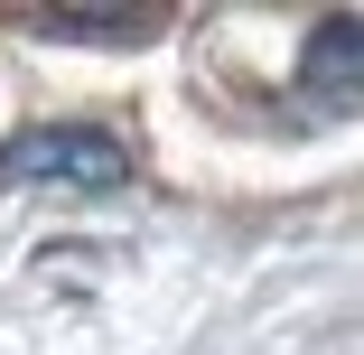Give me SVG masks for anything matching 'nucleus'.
<instances>
[{"instance_id": "nucleus-3", "label": "nucleus", "mask_w": 364, "mask_h": 355, "mask_svg": "<svg viewBox=\"0 0 364 355\" xmlns=\"http://www.w3.org/2000/svg\"><path fill=\"white\" fill-rule=\"evenodd\" d=\"M38 28H47V38H131L140 19H131V10H47Z\"/></svg>"}, {"instance_id": "nucleus-1", "label": "nucleus", "mask_w": 364, "mask_h": 355, "mask_svg": "<svg viewBox=\"0 0 364 355\" xmlns=\"http://www.w3.org/2000/svg\"><path fill=\"white\" fill-rule=\"evenodd\" d=\"M19 178H56V187H122L131 178V150L112 131H85V122H47V131H19L10 150H0V187H19Z\"/></svg>"}, {"instance_id": "nucleus-2", "label": "nucleus", "mask_w": 364, "mask_h": 355, "mask_svg": "<svg viewBox=\"0 0 364 355\" xmlns=\"http://www.w3.org/2000/svg\"><path fill=\"white\" fill-rule=\"evenodd\" d=\"M299 85H309V94H346V85H364V19H327V28L309 38Z\"/></svg>"}]
</instances>
